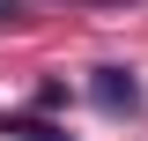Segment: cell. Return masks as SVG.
I'll return each instance as SVG.
<instances>
[{
  "instance_id": "2",
  "label": "cell",
  "mask_w": 148,
  "mask_h": 141,
  "mask_svg": "<svg viewBox=\"0 0 148 141\" xmlns=\"http://www.w3.org/2000/svg\"><path fill=\"white\" fill-rule=\"evenodd\" d=\"M0 134H15V141H67L52 119H0Z\"/></svg>"
},
{
  "instance_id": "3",
  "label": "cell",
  "mask_w": 148,
  "mask_h": 141,
  "mask_svg": "<svg viewBox=\"0 0 148 141\" xmlns=\"http://www.w3.org/2000/svg\"><path fill=\"white\" fill-rule=\"evenodd\" d=\"M0 15H15V0H0Z\"/></svg>"
},
{
  "instance_id": "1",
  "label": "cell",
  "mask_w": 148,
  "mask_h": 141,
  "mask_svg": "<svg viewBox=\"0 0 148 141\" xmlns=\"http://www.w3.org/2000/svg\"><path fill=\"white\" fill-rule=\"evenodd\" d=\"M89 97H96V111H111V119H133V111L148 104L141 82H133L126 67H96V74H89Z\"/></svg>"
}]
</instances>
